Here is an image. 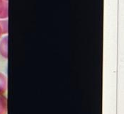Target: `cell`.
<instances>
[{
  "label": "cell",
  "instance_id": "obj_1",
  "mask_svg": "<svg viewBox=\"0 0 124 114\" xmlns=\"http://www.w3.org/2000/svg\"><path fill=\"white\" fill-rule=\"evenodd\" d=\"M8 36H6L0 41V55L5 59L8 57Z\"/></svg>",
  "mask_w": 124,
  "mask_h": 114
},
{
  "label": "cell",
  "instance_id": "obj_2",
  "mask_svg": "<svg viewBox=\"0 0 124 114\" xmlns=\"http://www.w3.org/2000/svg\"><path fill=\"white\" fill-rule=\"evenodd\" d=\"M8 17L7 1L0 0V19H5Z\"/></svg>",
  "mask_w": 124,
  "mask_h": 114
},
{
  "label": "cell",
  "instance_id": "obj_3",
  "mask_svg": "<svg viewBox=\"0 0 124 114\" xmlns=\"http://www.w3.org/2000/svg\"><path fill=\"white\" fill-rule=\"evenodd\" d=\"M7 89V78L6 75L0 72V96L4 95Z\"/></svg>",
  "mask_w": 124,
  "mask_h": 114
},
{
  "label": "cell",
  "instance_id": "obj_4",
  "mask_svg": "<svg viewBox=\"0 0 124 114\" xmlns=\"http://www.w3.org/2000/svg\"><path fill=\"white\" fill-rule=\"evenodd\" d=\"M7 113V99L4 95L0 96V114Z\"/></svg>",
  "mask_w": 124,
  "mask_h": 114
},
{
  "label": "cell",
  "instance_id": "obj_5",
  "mask_svg": "<svg viewBox=\"0 0 124 114\" xmlns=\"http://www.w3.org/2000/svg\"><path fill=\"white\" fill-rule=\"evenodd\" d=\"M0 25L3 31V34H7V31H8V24H7V20H4L0 21Z\"/></svg>",
  "mask_w": 124,
  "mask_h": 114
},
{
  "label": "cell",
  "instance_id": "obj_6",
  "mask_svg": "<svg viewBox=\"0 0 124 114\" xmlns=\"http://www.w3.org/2000/svg\"><path fill=\"white\" fill-rule=\"evenodd\" d=\"M3 35V31H2V29H1V25H0V38L1 37V36Z\"/></svg>",
  "mask_w": 124,
  "mask_h": 114
},
{
  "label": "cell",
  "instance_id": "obj_7",
  "mask_svg": "<svg viewBox=\"0 0 124 114\" xmlns=\"http://www.w3.org/2000/svg\"><path fill=\"white\" fill-rule=\"evenodd\" d=\"M5 1H8V0H5Z\"/></svg>",
  "mask_w": 124,
  "mask_h": 114
}]
</instances>
